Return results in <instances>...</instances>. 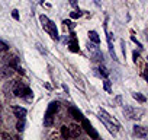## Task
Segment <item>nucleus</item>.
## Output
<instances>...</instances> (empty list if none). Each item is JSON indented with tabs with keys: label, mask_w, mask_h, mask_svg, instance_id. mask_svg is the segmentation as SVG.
I'll use <instances>...</instances> for the list:
<instances>
[{
	"label": "nucleus",
	"mask_w": 148,
	"mask_h": 140,
	"mask_svg": "<svg viewBox=\"0 0 148 140\" xmlns=\"http://www.w3.org/2000/svg\"><path fill=\"white\" fill-rule=\"evenodd\" d=\"M39 21H41V24H42V28H44V31L52 38V40H58L60 37H58V31H57V26H55V24L52 22V21H49L45 15H41L39 16Z\"/></svg>",
	"instance_id": "nucleus-1"
},
{
	"label": "nucleus",
	"mask_w": 148,
	"mask_h": 140,
	"mask_svg": "<svg viewBox=\"0 0 148 140\" xmlns=\"http://www.w3.org/2000/svg\"><path fill=\"white\" fill-rule=\"evenodd\" d=\"M13 94H15V96L26 98L28 101L32 99V91L23 82H15V85H13Z\"/></svg>",
	"instance_id": "nucleus-2"
},
{
	"label": "nucleus",
	"mask_w": 148,
	"mask_h": 140,
	"mask_svg": "<svg viewBox=\"0 0 148 140\" xmlns=\"http://www.w3.org/2000/svg\"><path fill=\"white\" fill-rule=\"evenodd\" d=\"M58 108H60V104H58L57 101H52V102L48 105V110H47L45 118H44V125H45V127H51V125L54 124V115H55V112L58 111Z\"/></svg>",
	"instance_id": "nucleus-3"
},
{
	"label": "nucleus",
	"mask_w": 148,
	"mask_h": 140,
	"mask_svg": "<svg viewBox=\"0 0 148 140\" xmlns=\"http://www.w3.org/2000/svg\"><path fill=\"white\" fill-rule=\"evenodd\" d=\"M87 50H89V53H90V58H92L93 61L103 63V54H102L100 48L97 47V44H95V42L90 41V42L87 44Z\"/></svg>",
	"instance_id": "nucleus-4"
},
{
	"label": "nucleus",
	"mask_w": 148,
	"mask_h": 140,
	"mask_svg": "<svg viewBox=\"0 0 148 140\" xmlns=\"http://www.w3.org/2000/svg\"><path fill=\"white\" fill-rule=\"evenodd\" d=\"M123 114H125V117L129 118V120H139V118H142V115H144V110H141V108H134V107L126 105V107L123 108Z\"/></svg>",
	"instance_id": "nucleus-5"
},
{
	"label": "nucleus",
	"mask_w": 148,
	"mask_h": 140,
	"mask_svg": "<svg viewBox=\"0 0 148 140\" xmlns=\"http://www.w3.org/2000/svg\"><path fill=\"white\" fill-rule=\"evenodd\" d=\"M99 118H100V121L106 125V128L109 130V133H112V134H115L118 130H119V127H116L109 118H108V112L105 111V110H100L99 111Z\"/></svg>",
	"instance_id": "nucleus-6"
},
{
	"label": "nucleus",
	"mask_w": 148,
	"mask_h": 140,
	"mask_svg": "<svg viewBox=\"0 0 148 140\" xmlns=\"http://www.w3.org/2000/svg\"><path fill=\"white\" fill-rule=\"evenodd\" d=\"M82 127L86 130V133H87L92 139H99V133L93 128V125H92V124L89 123V120H86L84 117L82 118Z\"/></svg>",
	"instance_id": "nucleus-7"
},
{
	"label": "nucleus",
	"mask_w": 148,
	"mask_h": 140,
	"mask_svg": "<svg viewBox=\"0 0 148 140\" xmlns=\"http://www.w3.org/2000/svg\"><path fill=\"white\" fill-rule=\"evenodd\" d=\"M70 35H71V38H70V41H68V48H70V51H73V53H80L79 40H77L76 34H74V32H71Z\"/></svg>",
	"instance_id": "nucleus-8"
},
{
	"label": "nucleus",
	"mask_w": 148,
	"mask_h": 140,
	"mask_svg": "<svg viewBox=\"0 0 148 140\" xmlns=\"http://www.w3.org/2000/svg\"><path fill=\"white\" fill-rule=\"evenodd\" d=\"M68 131H70L71 139H77L82 134V127L77 125V124H71V125H68Z\"/></svg>",
	"instance_id": "nucleus-9"
},
{
	"label": "nucleus",
	"mask_w": 148,
	"mask_h": 140,
	"mask_svg": "<svg viewBox=\"0 0 148 140\" xmlns=\"http://www.w3.org/2000/svg\"><path fill=\"white\" fill-rule=\"evenodd\" d=\"M5 61H6V64H8L9 67H12V69H15V70L19 67V64H18L19 60H18L16 55H6V57H5Z\"/></svg>",
	"instance_id": "nucleus-10"
},
{
	"label": "nucleus",
	"mask_w": 148,
	"mask_h": 140,
	"mask_svg": "<svg viewBox=\"0 0 148 140\" xmlns=\"http://www.w3.org/2000/svg\"><path fill=\"white\" fill-rule=\"evenodd\" d=\"M134 134L136 137H141V139H145L147 134H148V130L142 125H134Z\"/></svg>",
	"instance_id": "nucleus-11"
},
{
	"label": "nucleus",
	"mask_w": 148,
	"mask_h": 140,
	"mask_svg": "<svg viewBox=\"0 0 148 140\" xmlns=\"http://www.w3.org/2000/svg\"><path fill=\"white\" fill-rule=\"evenodd\" d=\"M68 72H70V75L73 76V79H74V80H76V85H77V86H79V88H80L82 91H84V83H83V79H82L80 76H77V73H76V72H74V70H73V69H70V70H68Z\"/></svg>",
	"instance_id": "nucleus-12"
},
{
	"label": "nucleus",
	"mask_w": 148,
	"mask_h": 140,
	"mask_svg": "<svg viewBox=\"0 0 148 140\" xmlns=\"http://www.w3.org/2000/svg\"><path fill=\"white\" fill-rule=\"evenodd\" d=\"M12 110H13V114H15V117H18V118H23V117L26 115V112H28L25 108H22V107H16V105H15Z\"/></svg>",
	"instance_id": "nucleus-13"
},
{
	"label": "nucleus",
	"mask_w": 148,
	"mask_h": 140,
	"mask_svg": "<svg viewBox=\"0 0 148 140\" xmlns=\"http://www.w3.org/2000/svg\"><path fill=\"white\" fill-rule=\"evenodd\" d=\"M12 73H13V69H12V67H9V66L0 69V78H10V76H12Z\"/></svg>",
	"instance_id": "nucleus-14"
},
{
	"label": "nucleus",
	"mask_w": 148,
	"mask_h": 140,
	"mask_svg": "<svg viewBox=\"0 0 148 140\" xmlns=\"http://www.w3.org/2000/svg\"><path fill=\"white\" fill-rule=\"evenodd\" d=\"M68 112H70V114H71L74 118H76V120L82 121V118H83V114H82V112H80V111H79L76 107H70V108H68Z\"/></svg>",
	"instance_id": "nucleus-15"
},
{
	"label": "nucleus",
	"mask_w": 148,
	"mask_h": 140,
	"mask_svg": "<svg viewBox=\"0 0 148 140\" xmlns=\"http://www.w3.org/2000/svg\"><path fill=\"white\" fill-rule=\"evenodd\" d=\"M89 38H90V41L92 42H95V44H100V38H99V35H97V32L96 31H90L89 32Z\"/></svg>",
	"instance_id": "nucleus-16"
},
{
	"label": "nucleus",
	"mask_w": 148,
	"mask_h": 140,
	"mask_svg": "<svg viewBox=\"0 0 148 140\" xmlns=\"http://www.w3.org/2000/svg\"><path fill=\"white\" fill-rule=\"evenodd\" d=\"M96 70H99V72H97V75H100V76H103V78H108V76H109V70H108L105 66H102V64H100V66H99Z\"/></svg>",
	"instance_id": "nucleus-17"
},
{
	"label": "nucleus",
	"mask_w": 148,
	"mask_h": 140,
	"mask_svg": "<svg viewBox=\"0 0 148 140\" xmlns=\"http://www.w3.org/2000/svg\"><path fill=\"white\" fill-rule=\"evenodd\" d=\"M16 130L18 131H23L25 130V118H18V123H16Z\"/></svg>",
	"instance_id": "nucleus-18"
},
{
	"label": "nucleus",
	"mask_w": 148,
	"mask_h": 140,
	"mask_svg": "<svg viewBox=\"0 0 148 140\" xmlns=\"http://www.w3.org/2000/svg\"><path fill=\"white\" fill-rule=\"evenodd\" d=\"M132 96H134V99H136V101L141 102V104H144V102L147 101V98H145L142 94H138V92H136V94H132Z\"/></svg>",
	"instance_id": "nucleus-19"
},
{
	"label": "nucleus",
	"mask_w": 148,
	"mask_h": 140,
	"mask_svg": "<svg viewBox=\"0 0 148 140\" xmlns=\"http://www.w3.org/2000/svg\"><path fill=\"white\" fill-rule=\"evenodd\" d=\"M61 136L64 139H70V131H68V125H62L61 127Z\"/></svg>",
	"instance_id": "nucleus-20"
},
{
	"label": "nucleus",
	"mask_w": 148,
	"mask_h": 140,
	"mask_svg": "<svg viewBox=\"0 0 148 140\" xmlns=\"http://www.w3.org/2000/svg\"><path fill=\"white\" fill-rule=\"evenodd\" d=\"M8 51H9V45H8L5 41H2V40H0V54L8 53Z\"/></svg>",
	"instance_id": "nucleus-21"
},
{
	"label": "nucleus",
	"mask_w": 148,
	"mask_h": 140,
	"mask_svg": "<svg viewBox=\"0 0 148 140\" xmlns=\"http://www.w3.org/2000/svg\"><path fill=\"white\" fill-rule=\"evenodd\" d=\"M70 16H71L73 19H79V18L83 16V12H82V10H74V12L70 13Z\"/></svg>",
	"instance_id": "nucleus-22"
},
{
	"label": "nucleus",
	"mask_w": 148,
	"mask_h": 140,
	"mask_svg": "<svg viewBox=\"0 0 148 140\" xmlns=\"http://www.w3.org/2000/svg\"><path fill=\"white\" fill-rule=\"evenodd\" d=\"M103 88H105V91H106L108 94H112V86H110V82H109V80H105V82H103Z\"/></svg>",
	"instance_id": "nucleus-23"
},
{
	"label": "nucleus",
	"mask_w": 148,
	"mask_h": 140,
	"mask_svg": "<svg viewBox=\"0 0 148 140\" xmlns=\"http://www.w3.org/2000/svg\"><path fill=\"white\" fill-rule=\"evenodd\" d=\"M132 57H134V61H135V63H138V61H139V58H141L138 51H134V53H132Z\"/></svg>",
	"instance_id": "nucleus-24"
},
{
	"label": "nucleus",
	"mask_w": 148,
	"mask_h": 140,
	"mask_svg": "<svg viewBox=\"0 0 148 140\" xmlns=\"http://www.w3.org/2000/svg\"><path fill=\"white\" fill-rule=\"evenodd\" d=\"M12 16H13V19L15 21H19V13H18V10L15 9V10H12Z\"/></svg>",
	"instance_id": "nucleus-25"
},
{
	"label": "nucleus",
	"mask_w": 148,
	"mask_h": 140,
	"mask_svg": "<svg viewBox=\"0 0 148 140\" xmlns=\"http://www.w3.org/2000/svg\"><path fill=\"white\" fill-rule=\"evenodd\" d=\"M131 40H132V41H134V42H135V44H136V45L139 47V48H142V44H141V42H139V41H138V40H136V38L134 37V35L131 37Z\"/></svg>",
	"instance_id": "nucleus-26"
},
{
	"label": "nucleus",
	"mask_w": 148,
	"mask_h": 140,
	"mask_svg": "<svg viewBox=\"0 0 148 140\" xmlns=\"http://www.w3.org/2000/svg\"><path fill=\"white\" fill-rule=\"evenodd\" d=\"M62 24H65V25H67V26H70V28H71V29H73V28H74V25H73V22H71V21H64V22H62Z\"/></svg>",
	"instance_id": "nucleus-27"
},
{
	"label": "nucleus",
	"mask_w": 148,
	"mask_h": 140,
	"mask_svg": "<svg viewBox=\"0 0 148 140\" xmlns=\"http://www.w3.org/2000/svg\"><path fill=\"white\" fill-rule=\"evenodd\" d=\"M0 137H2V139H10V134H8V133H3V134H0Z\"/></svg>",
	"instance_id": "nucleus-28"
},
{
	"label": "nucleus",
	"mask_w": 148,
	"mask_h": 140,
	"mask_svg": "<svg viewBox=\"0 0 148 140\" xmlns=\"http://www.w3.org/2000/svg\"><path fill=\"white\" fill-rule=\"evenodd\" d=\"M70 5L71 6H77V0H70Z\"/></svg>",
	"instance_id": "nucleus-29"
},
{
	"label": "nucleus",
	"mask_w": 148,
	"mask_h": 140,
	"mask_svg": "<svg viewBox=\"0 0 148 140\" xmlns=\"http://www.w3.org/2000/svg\"><path fill=\"white\" fill-rule=\"evenodd\" d=\"M121 102H122V98H121V96H116V104L121 105Z\"/></svg>",
	"instance_id": "nucleus-30"
},
{
	"label": "nucleus",
	"mask_w": 148,
	"mask_h": 140,
	"mask_svg": "<svg viewBox=\"0 0 148 140\" xmlns=\"http://www.w3.org/2000/svg\"><path fill=\"white\" fill-rule=\"evenodd\" d=\"M95 3L96 5H100V0H95Z\"/></svg>",
	"instance_id": "nucleus-31"
}]
</instances>
